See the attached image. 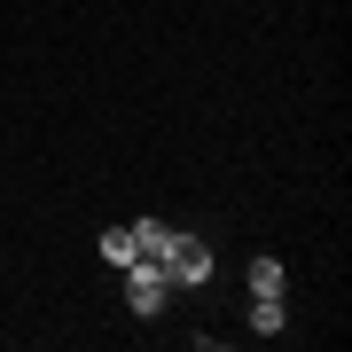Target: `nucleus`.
I'll return each instance as SVG.
<instances>
[{"label": "nucleus", "mask_w": 352, "mask_h": 352, "mask_svg": "<svg viewBox=\"0 0 352 352\" xmlns=\"http://www.w3.org/2000/svg\"><path fill=\"white\" fill-rule=\"evenodd\" d=\"M126 305H133L141 321H157L164 305H173V274H164L157 258H133V266H126Z\"/></svg>", "instance_id": "nucleus-1"}, {"label": "nucleus", "mask_w": 352, "mask_h": 352, "mask_svg": "<svg viewBox=\"0 0 352 352\" xmlns=\"http://www.w3.org/2000/svg\"><path fill=\"white\" fill-rule=\"evenodd\" d=\"M164 274H173V289H204V282H212V243L173 235V258H164Z\"/></svg>", "instance_id": "nucleus-2"}, {"label": "nucleus", "mask_w": 352, "mask_h": 352, "mask_svg": "<svg viewBox=\"0 0 352 352\" xmlns=\"http://www.w3.org/2000/svg\"><path fill=\"white\" fill-rule=\"evenodd\" d=\"M173 235H180V227H164V219H141V227H133V251L164 266V258H173Z\"/></svg>", "instance_id": "nucleus-3"}, {"label": "nucleus", "mask_w": 352, "mask_h": 352, "mask_svg": "<svg viewBox=\"0 0 352 352\" xmlns=\"http://www.w3.org/2000/svg\"><path fill=\"white\" fill-rule=\"evenodd\" d=\"M102 258L110 266H133L141 251H133V227H102Z\"/></svg>", "instance_id": "nucleus-4"}, {"label": "nucleus", "mask_w": 352, "mask_h": 352, "mask_svg": "<svg viewBox=\"0 0 352 352\" xmlns=\"http://www.w3.org/2000/svg\"><path fill=\"white\" fill-rule=\"evenodd\" d=\"M251 298H282V266L274 258H251Z\"/></svg>", "instance_id": "nucleus-5"}, {"label": "nucleus", "mask_w": 352, "mask_h": 352, "mask_svg": "<svg viewBox=\"0 0 352 352\" xmlns=\"http://www.w3.org/2000/svg\"><path fill=\"white\" fill-rule=\"evenodd\" d=\"M251 329L258 337H282V298H251Z\"/></svg>", "instance_id": "nucleus-6"}]
</instances>
